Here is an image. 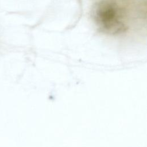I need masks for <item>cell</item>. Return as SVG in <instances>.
I'll list each match as a JSON object with an SVG mask.
<instances>
[{
  "mask_svg": "<svg viewBox=\"0 0 147 147\" xmlns=\"http://www.w3.org/2000/svg\"><path fill=\"white\" fill-rule=\"evenodd\" d=\"M93 20L99 30L106 34L118 35L127 29L123 8L115 0H101L93 7Z\"/></svg>",
  "mask_w": 147,
  "mask_h": 147,
  "instance_id": "obj_1",
  "label": "cell"
}]
</instances>
